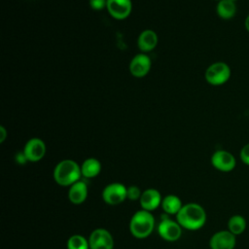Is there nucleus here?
<instances>
[{
  "instance_id": "nucleus-18",
  "label": "nucleus",
  "mask_w": 249,
  "mask_h": 249,
  "mask_svg": "<svg viewBox=\"0 0 249 249\" xmlns=\"http://www.w3.org/2000/svg\"><path fill=\"white\" fill-rule=\"evenodd\" d=\"M217 15L223 19H231L235 16L236 5L231 0H220L216 7Z\"/></svg>"
},
{
  "instance_id": "nucleus-8",
  "label": "nucleus",
  "mask_w": 249,
  "mask_h": 249,
  "mask_svg": "<svg viewBox=\"0 0 249 249\" xmlns=\"http://www.w3.org/2000/svg\"><path fill=\"white\" fill-rule=\"evenodd\" d=\"M211 164L222 172H230L234 169L236 160L234 156L226 150H217L211 156Z\"/></svg>"
},
{
  "instance_id": "nucleus-1",
  "label": "nucleus",
  "mask_w": 249,
  "mask_h": 249,
  "mask_svg": "<svg viewBox=\"0 0 249 249\" xmlns=\"http://www.w3.org/2000/svg\"><path fill=\"white\" fill-rule=\"evenodd\" d=\"M206 212L204 208L196 202L184 204L176 215L179 225L189 231H197L206 223Z\"/></svg>"
},
{
  "instance_id": "nucleus-14",
  "label": "nucleus",
  "mask_w": 249,
  "mask_h": 249,
  "mask_svg": "<svg viewBox=\"0 0 249 249\" xmlns=\"http://www.w3.org/2000/svg\"><path fill=\"white\" fill-rule=\"evenodd\" d=\"M88 194H89L88 185L86 184L85 181L79 180L69 187L68 199L72 204L79 205L86 201L88 197Z\"/></svg>"
},
{
  "instance_id": "nucleus-22",
  "label": "nucleus",
  "mask_w": 249,
  "mask_h": 249,
  "mask_svg": "<svg viewBox=\"0 0 249 249\" xmlns=\"http://www.w3.org/2000/svg\"><path fill=\"white\" fill-rule=\"evenodd\" d=\"M89 4L92 10L100 11V10H103L106 8L107 0H89Z\"/></svg>"
},
{
  "instance_id": "nucleus-23",
  "label": "nucleus",
  "mask_w": 249,
  "mask_h": 249,
  "mask_svg": "<svg viewBox=\"0 0 249 249\" xmlns=\"http://www.w3.org/2000/svg\"><path fill=\"white\" fill-rule=\"evenodd\" d=\"M239 157H240L241 161H242L244 164L249 165V143H247L246 145H244V146L241 148Z\"/></svg>"
},
{
  "instance_id": "nucleus-4",
  "label": "nucleus",
  "mask_w": 249,
  "mask_h": 249,
  "mask_svg": "<svg viewBox=\"0 0 249 249\" xmlns=\"http://www.w3.org/2000/svg\"><path fill=\"white\" fill-rule=\"evenodd\" d=\"M204 77L209 85L221 86L227 83L231 78V68L227 63L217 61L207 67Z\"/></svg>"
},
{
  "instance_id": "nucleus-9",
  "label": "nucleus",
  "mask_w": 249,
  "mask_h": 249,
  "mask_svg": "<svg viewBox=\"0 0 249 249\" xmlns=\"http://www.w3.org/2000/svg\"><path fill=\"white\" fill-rule=\"evenodd\" d=\"M152 67V60L145 53H137L129 62V72L135 78H143L148 75Z\"/></svg>"
},
{
  "instance_id": "nucleus-25",
  "label": "nucleus",
  "mask_w": 249,
  "mask_h": 249,
  "mask_svg": "<svg viewBox=\"0 0 249 249\" xmlns=\"http://www.w3.org/2000/svg\"><path fill=\"white\" fill-rule=\"evenodd\" d=\"M244 23H245V28H246V30L249 32V15L247 16V18H246Z\"/></svg>"
},
{
  "instance_id": "nucleus-16",
  "label": "nucleus",
  "mask_w": 249,
  "mask_h": 249,
  "mask_svg": "<svg viewBox=\"0 0 249 249\" xmlns=\"http://www.w3.org/2000/svg\"><path fill=\"white\" fill-rule=\"evenodd\" d=\"M101 162L95 158H88L81 164L82 176L85 178H94L101 171Z\"/></svg>"
},
{
  "instance_id": "nucleus-21",
  "label": "nucleus",
  "mask_w": 249,
  "mask_h": 249,
  "mask_svg": "<svg viewBox=\"0 0 249 249\" xmlns=\"http://www.w3.org/2000/svg\"><path fill=\"white\" fill-rule=\"evenodd\" d=\"M142 195V192L141 190L139 189V187L135 186V185H132V186H129L127 187L126 189V198L127 199H130V200H137L140 198Z\"/></svg>"
},
{
  "instance_id": "nucleus-6",
  "label": "nucleus",
  "mask_w": 249,
  "mask_h": 249,
  "mask_svg": "<svg viewBox=\"0 0 249 249\" xmlns=\"http://www.w3.org/2000/svg\"><path fill=\"white\" fill-rule=\"evenodd\" d=\"M158 233L165 241L173 242L178 240L182 234V227L177 221H173L168 217L161 219L158 225Z\"/></svg>"
},
{
  "instance_id": "nucleus-11",
  "label": "nucleus",
  "mask_w": 249,
  "mask_h": 249,
  "mask_svg": "<svg viewBox=\"0 0 249 249\" xmlns=\"http://www.w3.org/2000/svg\"><path fill=\"white\" fill-rule=\"evenodd\" d=\"M106 9L115 19H125L132 11L131 0H107Z\"/></svg>"
},
{
  "instance_id": "nucleus-24",
  "label": "nucleus",
  "mask_w": 249,
  "mask_h": 249,
  "mask_svg": "<svg viewBox=\"0 0 249 249\" xmlns=\"http://www.w3.org/2000/svg\"><path fill=\"white\" fill-rule=\"evenodd\" d=\"M8 132L6 130V128L3 125H0V143H3L5 141V139L7 138Z\"/></svg>"
},
{
  "instance_id": "nucleus-19",
  "label": "nucleus",
  "mask_w": 249,
  "mask_h": 249,
  "mask_svg": "<svg viewBox=\"0 0 249 249\" xmlns=\"http://www.w3.org/2000/svg\"><path fill=\"white\" fill-rule=\"evenodd\" d=\"M247 227L246 219L241 215H232L228 221V230L234 235H240Z\"/></svg>"
},
{
  "instance_id": "nucleus-5",
  "label": "nucleus",
  "mask_w": 249,
  "mask_h": 249,
  "mask_svg": "<svg viewBox=\"0 0 249 249\" xmlns=\"http://www.w3.org/2000/svg\"><path fill=\"white\" fill-rule=\"evenodd\" d=\"M126 189L127 187L122 183H110L106 185L102 191V199L109 205L121 204L126 199Z\"/></svg>"
},
{
  "instance_id": "nucleus-12",
  "label": "nucleus",
  "mask_w": 249,
  "mask_h": 249,
  "mask_svg": "<svg viewBox=\"0 0 249 249\" xmlns=\"http://www.w3.org/2000/svg\"><path fill=\"white\" fill-rule=\"evenodd\" d=\"M236 235L228 231H219L209 239L210 249H234Z\"/></svg>"
},
{
  "instance_id": "nucleus-7",
  "label": "nucleus",
  "mask_w": 249,
  "mask_h": 249,
  "mask_svg": "<svg viewBox=\"0 0 249 249\" xmlns=\"http://www.w3.org/2000/svg\"><path fill=\"white\" fill-rule=\"evenodd\" d=\"M89 249H113L114 238L109 231L98 228L93 230L89 236Z\"/></svg>"
},
{
  "instance_id": "nucleus-20",
  "label": "nucleus",
  "mask_w": 249,
  "mask_h": 249,
  "mask_svg": "<svg viewBox=\"0 0 249 249\" xmlns=\"http://www.w3.org/2000/svg\"><path fill=\"white\" fill-rule=\"evenodd\" d=\"M67 249H89V239L82 234L71 235L66 243Z\"/></svg>"
},
{
  "instance_id": "nucleus-13",
  "label": "nucleus",
  "mask_w": 249,
  "mask_h": 249,
  "mask_svg": "<svg viewBox=\"0 0 249 249\" xmlns=\"http://www.w3.org/2000/svg\"><path fill=\"white\" fill-rule=\"evenodd\" d=\"M161 200H162V197L160 193L154 188H149L144 190L139 198L141 208L150 212L158 208L161 204Z\"/></svg>"
},
{
  "instance_id": "nucleus-17",
  "label": "nucleus",
  "mask_w": 249,
  "mask_h": 249,
  "mask_svg": "<svg viewBox=\"0 0 249 249\" xmlns=\"http://www.w3.org/2000/svg\"><path fill=\"white\" fill-rule=\"evenodd\" d=\"M161 207L168 215H177L182 206V200L176 195H166L161 200Z\"/></svg>"
},
{
  "instance_id": "nucleus-15",
  "label": "nucleus",
  "mask_w": 249,
  "mask_h": 249,
  "mask_svg": "<svg viewBox=\"0 0 249 249\" xmlns=\"http://www.w3.org/2000/svg\"><path fill=\"white\" fill-rule=\"evenodd\" d=\"M159 42L158 34L152 29L143 30L137 38V47L141 53H149L153 51Z\"/></svg>"
},
{
  "instance_id": "nucleus-10",
  "label": "nucleus",
  "mask_w": 249,
  "mask_h": 249,
  "mask_svg": "<svg viewBox=\"0 0 249 249\" xmlns=\"http://www.w3.org/2000/svg\"><path fill=\"white\" fill-rule=\"evenodd\" d=\"M22 152L27 161L36 162L41 160L45 157L47 147L42 139L38 137H33L25 143Z\"/></svg>"
},
{
  "instance_id": "nucleus-2",
  "label": "nucleus",
  "mask_w": 249,
  "mask_h": 249,
  "mask_svg": "<svg viewBox=\"0 0 249 249\" xmlns=\"http://www.w3.org/2000/svg\"><path fill=\"white\" fill-rule=\"evenodd\" d=\"M82 176L81 165L73 160H62L53 168V177L56 184L62 187H70L80 180Z\"/></svg>"
},
{
  "instance_id": "nucleus-3",
  "label": "nucleus",
  "mask_w": 249,
  "mask_h": 249,
  "mask_svg": "<svg viewBox=\"0 0 249 249\" xmlns=\"http://www.w3.org/2000/svg\"><path fill=\"white\" fill-rule=\"evenodd\" d=\"M128 228L131 235L135 238H146L155 229V218L150 211L138 210L131 216Z\"/></svg>"
},
{
  "instance_id": "nucleus-26",
  "label": "nucleus",
  "mask_w": 249,
  "mask_h": 249,
  "mask_svg": "<svg viewBox=\"0 0 249 249\" xmlns=\"http://www.w3.org/2000/svg\"><path fill=\"white\" fill-rule=\"evenodd\" d=\"M231 1H233V2H235V1H236V0H231Z\"/></svg>"
},
{
  "instance_id": "nucleus-27",
  "label": "nucleus",
  "mask_w": 249,
  "mask_h": 249,
  "mask_svg": "<svg viewBox=\"0 0 249 249\" xmlns=\"http://www.w3.org/2000/svg\"><path fill=\"white\" fill-rule=\"evenodd\" d=\"M217 1H220V0H217Z\"/></svg>"
}]
</instances>
